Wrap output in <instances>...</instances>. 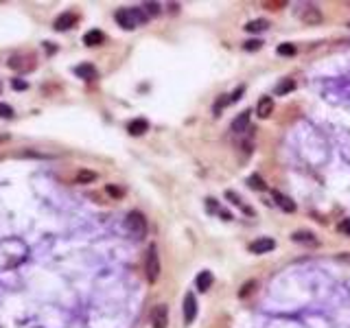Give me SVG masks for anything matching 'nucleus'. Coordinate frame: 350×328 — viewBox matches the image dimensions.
<instances>
[{
  "instance_id": "f257e3e1",
  "label": "nucleus",
  "mask_w": 350,
  "mask_h": 328,
  "mask_svg": "<svg viewBox=\"0 0 350 328\" xmlns=\"http://www.w3.org/2000/svg\"><path fill=\"white\" fill-rule=\"evenodd\" d=\"M114 20L118 22L120 29H125V31H134L136 26L144 24V22L149 20V16L144 13V9L132 7V9H118V11L114 13Z\"/></svg>"
},
{
  "instance_id": "f03ea898",
  "label": "nucleus",
  "mask_w": 350,
  "mask_h": 328,
  "mask_svg": "<svg viewBox=\"0 0 350 328\" xmlns=\"http://www.w3.org/2000/svg\"><path fill=\"white\" fill-rule=\"evenodd\" d=\"M125 228H127V232L134 238H142L147 234V219H144V214L140 210H132L127 214V219H125Z\"/></svg>"
},
{
  "instance_id": "7ed1b4c3",
  "label": "nucleus",
  "mask_w": 350,
  "mask_h": 328,
  "mask_svg": "<svg viewBox=\"0 0 350 328\" xmlns=\"http://www.w3.org/2000/svg\"><path fill=\"white\" fill-rule=\"evenodd\" d=\"M144 271H147V280L156 282L160 278V258H158V247L149 245L147 250V262H144Z\"/></svg>"
},
{
  "instance_id": "20e7f679",
  "label": "nucleus",
  "mask_w": 350,
  "mask_h": 328,
  "mask_svg": "<svg viewBox=\"0 0 350 328\" xmlns=\"http://www.w3.org/2000/svg\"><path fill=\"white\" fill-rule=\"evenodd\" d=\"M197 317V298L195 293L184 295V324H193V320Z\"/></svg>"
},
{
  "instance_id": "39448f33",
  "label": "nucleus",
  "mask_w": 350,
  "mask_h": 328,
  "mask_svg": "<svg viewBox=\"0 0 350 328\" xmlns=\"http://www.w3.org/2000/svg\"><path fill=\"white\" fill-rule=\"evenodd\" d=\"M276 247V241L269 236H263V238H256V241L250 243V252L252 254H267Z\"/></svg>"
},
{
  "instance_id": "423d86ee",
  "label": "nucleus",
  "mask_w": 350,
  "mask_h": 328,
  "mask_svg": "<svg viewBox=\"0 0 350 328\" xmlns=\"http://www.w3.org/2000/svg\"><path fill=\"white\" fill-rule=\"evenodd\" d=\"M151 324H153V328H166V324H169V308H166L164 304H158V306L153 308Z\"/></svg>"
},
{
  "instance_id": "0eeeda50",
  "label": "nucleus",
  "mask_w": 350,
  "mask_h": 328,
  "mask_svg": "<svg viewBox=\"0 0 350 328\" xmlns=\"http://www.w3.org/2000/svg\"><path fill=\"white\" fill-rule=\"evenodd\" d=\"M250 116H252V112H250V110L241 112V114L236 116L234 120H232L230 131H234V134H243V131H245L247 127H250Z\"/></svg>"
},
{
  "instance_id": "6e6552de",
  "label": "nucleus",
  "mask_w": 350,
  "mask_h": 328,
  "mask_svg": "<svg viewBox=\"0 0 350 328\" xmlns=\"http://www.w3.org/2000/svg\"><path fill=\"white\" fill-rule=\"evenodd\" d=\"M291 238L296 243H302V245H309V247L317 245V236L313 232H309V230H296V232L291 234Z\"/></svg>"
},
{
  "instance_id": "1a4fd4ad",
  "label": "nucleus",
  "mask_w": 350,
  "mask_h": 328,
  "mask_svg": "<svg viewBox=\"0 0 350 328\" xmlns=\"http://www.w3.org/2000/svg\"><path fill=\"white\" fill-rule=\"evenodd\" d=\"M77 22V18H74V13H70V11H64L62 16H57L55 18V22H53V26H55V31H68L70 26Z\"/></svg>"
},
{
  "instance_id": "9d476101",
  "label": "nucleus",
  "mask_w": 350,
  "mask_h": 328,
  "mask_svg": "<svg viewBox=\"0 0 350 328\" xmlns=\"http://www.w3.org/2000/svg\"><path fill=\"white\" fill-rule=\"evenodd\" d=\"M300 18L304 24H320L322 22V13H320V9H315V7H304L300 11Z\"/></svg>"
},
{
  "instance_id": "9b49d317",
  "label": "nucleus",
  "mask_w": 350,
  "mask_h": 328,
  "mask_svg": "<svg viewBox=\"0 0 350 328\" xmlns=\"http://www.w3.org/2000/svg\"><path fill=\"white\" fill-rule=\"evenodd\" d=\"M272 195H274V199H276V204H278L280 210H284V212H296V201H293L291 197L278 193V190H274Z\"/></svg>"
},
{
  "instance_id": "f8f14e48",
  "label": "nucleus",
  "mask_w": 350,
  "mask_h": 328,
  "mask_svg": "<svg viewBox=\"0 0 350 328\" xmlns=\"http://www.w3.org/2000/svg\"><path fill=\"white\" fill-rule=\"evenodd\" d=\"M272 112H274V98L272 96H263L258 101V105H256V114H258V118H267Z\"/></svg>"
},
{
  "instance_id": "ddd939ff",
  "label": "nucleus",
  "mask_w": 350,
  "mask_h": 328,
  "mask_svg": "<svg viewBox=\"0 0 350 328\" xmlns=\"http://www.w3.org/2000/svg\"><path fill=\"white\" fill-rule=\"evenodd\" d=\"M103 42H105V35H103V31H99V29H92L83 35V44L86 46H101Z\"/></svg>"
},
{
  "instance_id": "4468645a",
  "label": "nucleus",
  "mask_w": 350,
  "mask_h": 328,
  "mask_svg": "<svg viewBox=\"0 0 350 328\" xmlns=\"http://www.w3.org/2000/svg\"><path fill=\"white\" fill-rule=\"evenodd\" d=\"M74 74H77L79 79H96V68L92 64H79L77 68H74Z\"/></svg>"
},
{
  "instance_id": "2eb2a0df",
  "label": "nucleus",
  "mask_w": 350,
  "mask_h": 328,
  "mask_svg": "<svg viewBox=\"0 0 350 328\" xmlns=\"http://www.w3.org/2000/svg\"><path fill=\"white\" fill-rule=\"evenodd\" d=\"M147 129H149V123H147L144 118H134L132 123L127 125V131H129L132 136H142Z\"/></svg>"
},
{
  "instance_id": "dca6fc26",
  "label": "nucleus",
  "mask_w": 350,
  "mask_h": 328,
  "mask_svg": "<svg viewBox=\"0 0 350 328\" xmlns=\"http://www.w3.org/2000/svg\"><path fill=\"white\" fill-rule=\"evenodd\" d=\"M212 282H214V278H212L210 271H202V274L197 276V280H195V284H197L199 291H208V289L212 287Z\"/></svg>"
},
{
  "instance_id": "f3484780",
  "label": "nucleus",
  "mask_w": 350,
  "mask_h": 328,
  "mask_svg": "<svg viewBox=\"0 0 350 328\" xmlns=\"http://www.w3.org/2000/svg\"><path fill=\"white\" fill-rule=\"evenodd\" d=\"M269 26V22L267 20H250L245 24V31L247 33H260V31H265Z\"/></svg>"
},
{
  "instance_id": "a211bd4d",
  "label": "nucleus",
  "mask_w": 350,
  "mask_h": 328,
  "mask_svg": "<svg viewBox=\"0 0 350 328\" xmlns=\"http://www.w3.org/2000/svg\"><path fill=\"white\" fill-rule=\"evenodd\" d=\"M293 90H296V83H293L291 79H287V81H280L278 83L276 90H274V94L282 96V94H289V92H293Z\"/></svg>"
},
{
  "instance_id": "6ab92c4d",
  "label": "nucleus",
  "mask_w": 350,
  "mask_h": 328,
  "mask_svg": "<svg viewBox=\"0 0 350 328\" xmlns=\"http://www.w3.org/2000/svg\"><path fill=\"white\" fill-rule=\"evenodd\" d=\"M96 180V173L94 171H88V168H81V171L77 173V182L79 184H90V182Z\"/></svg>"
},
{
  "instance_id": "aec40b11",
  "label": "nucleus",
  "mask_w": 350,
  "mask_h": 328,
  "mask_svg": "<svg viewBox=\"0 0 350 328\" xmlns=\"http://www.w3.org/2000/svg\"><path fill=\"white\" fill-rule=\"evenodd\" d=\"M247 184H250L254 190H267V184H265V182L260 180V175H256V173L247 177Z\"/></svg>"
},
{
  "instance_id": "412c9836",
  "label": "nucleus",
  "mask_w": 350,
  "mask_h": 328,
  "mask_svg": "<svg viewBox=\"0 0 350 328\" xmlns=\"http://www.w3.org/2000/svg\"><path fill=\"white\" fill-rule=\"evenodd\" d=\"M13 107L7 105V103H0V118H13Z\"/></svg>"
},
{
  "instance_id": "4be33fe9",
  "label": "nucleus",
  "mask_w": 350,
  "mask_h": 328,
  "mask_svg": "<svg viewBox=\"0 0 350 328\" xmlns=\"http://www.w3.org/2000/svg\"><path fill=\"white\" fill-rule=\"evenodd\" d=\"M226 199H230V201H232V204H234V206H239V208H241V210H243V208H245V206H243V201H241V197H239V195H236V193H234V190H226Z\"/></svg>"
},
{
  "instance_id": "5701e85b",
  "label": "nucleus",
  "mask_w": 350,
  "mask_h": 328,
  "mask_svg": "<svg viewBox=\"0 0 350 328\" xmlns=\"http://www.w3.org/2000/svg\"><path fill=\"white\" fill-rule=\"evenodd\" d=\"M142 9L147 16H158V13H160V4H156V2H144Z\"/></svg>"
},
{
  "instance_id": "b1692460",
  "label": "nucleus",
  "mask_w": 350,
  "mask_h": 328,
  "mask_svg": "<svg viewBox=\"0 0 350 328\" xmlns=\"http://www.w3.org/2000/svg\"><path fill=\"white\" fill-rule=\"evenodd\" d=\"M260 46H263L260 40H247L243 44V50H247V53H250V50H260Z\"/></svg>"
},
{
  "instance_id": "393cba45",
  "label": "nucleus",
  "mask_w": 350,
  "mask_h": 328,
  "mask_svg": "<svg viewBox=\"0 0 350 328\" xmlns=\"http://www.w3.org/2000/svg\"><path fill=\"white\" fill-rule=\"evenodd\" d=\"M278 55H289V57H291V55H296V46L293 44H280L278 46Z\"/></svg>"
},
{
  "instance_id": "a878e982",
  "label": "nucleus",
  "mask_w": 350,
  "mask_h": 328,
  "mask_svg": "<svg viewBox=\"0 0 350 328\" xmlns=\"http://www.w3.org/2000/svg\"><path fill=\"white\" fill-rule=\"evenodd\" d=\"M254 287H256V282H254V280H250V282H245L243 287H241V291H239V298H245L247 293H252V291H254Z\"/></svg>"
},
{
  "instance_id": "bb28decb",
  "label": "nucleus",
  "mask_w": 350,
  "mask_h": 328,
  "mask_svg": "<svg viewBox=\"0 0 350 328\" xmlns=\"http://www.w3.org/2000/svg\"><path fill=\"white\" fill-rule=\"evenodd\" d=\"M243 92H245V86H239V88H236V90L230 94V105H232V103H236V101H239V98L243 96Z\"/></svg>"
},
{
  "instance_id": "cd10ccee",
  "label": "nucleus",
  "mask_w": 350,
  "mask_h": 328,
  "mask_svg": "<svg viewBox=\"0 0 350 328\" xmlns=\"http://www.w3.org/2000/svg\"><path fill=\"white\" fill-rule=\"evenodd\" d=\"M11 88H13V90H26L29 86H26V81H22V79H13Z\"/></svg>"
},
{
  "instance_id": "c85d7f7f",
  "label": "nucleus",
  "mask_w": 350,
  "mask_h": 328,
  "mask_svg": "<svg viewBox=\"0 0 350 328\" xmlns=\"http://www.w3.org/2000/svg\"><path fill=\"white\" fill-rule=\"evenodd\" d=\"M105 190H107V193H110L112 197H123V188H116V186H112V184L107 186Z\"/></svg>"
},
{
  "instance_id": "c756f323",
  "label": "nucleus",
  "mask_w": 350,
  "mask_h": 328,
  "mask_svg": "<svg viewBox=\"0 0 350 328\" xmlns=\"http://www.w3.org/2000/svg\"><path fill=\"white\" fill-rule=\"evenodd\" d=\"M339 230H342V232H348V234H350V221H344L342 226H339Z\"/></svg>"
},
{
  "instance_id": "7c9ffc66",
  "label": "nucleus",
  "mask_w": 350,
  "mask_h": 328,
  "mask_svg": "<svg viewBox=\"0 0 350 328\" xmlns=\"http://www.w3.org/2000/svg\"><path fill=\"white\" fill-rule=\"evenodd\" d=\"M0 90H2V83H0Z\"/></svg>"
},
{
  "instance_id": "2f4dec72",
  "label": "nucleus",
  "mask_w": 350,
  "mask_h": 328,
  "mask_svg": "<svg viewBox=\"0 0 350 328\" xmlns=\"http://www.w3.org/2000/svg\"><path fill=\"white\" fill-rule=\"evenodd\" d=\"M348 26H350V22H348Z\"/></svg>"
}]
</instances>
